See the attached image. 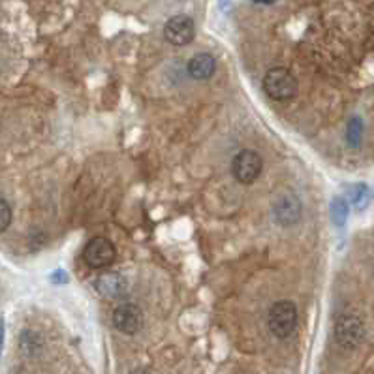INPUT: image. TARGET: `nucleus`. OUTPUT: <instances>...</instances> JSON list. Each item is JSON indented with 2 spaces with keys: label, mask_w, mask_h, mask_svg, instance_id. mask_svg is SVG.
Returning <instances> with one entry per match:
<instances>
[{
  "label": "nucleus",
  "mask_w": 374,
  "mask_h": 374,
  "mask_svg": "<svg viewBox=\"0 0 374 374\" xmlns=\"http://www.w3.org/2000/svg\"><path fill=\"white\" fill-rule=\"evenodd\" d=\"M263 90L277 102L290 100L297 92V79L286 68H271L263 79Z\"/></svg>",
  "instance_id": "nucleus-1"
},
{
  "label": "nucleus",
  "mask_w": 374,
  "mask_h": 374,
  "mask_svg": "<svg viewBox=\"0 0 374 374\" xmlns=\"http://www.w3.org/2000/svg\"><path fill=\"white\" fill-rule=\"evenodd\" d=\"M269 330L277 339L290 337L297 327V308L291 301H277L269 310Z\"/></svg>",
  "instance_id": "nucleus-2"
},
{
  "label": "nucleus",
  "mask_w": 374,
  "mask_h": 374,
  "mask_svg": "<svg viewBox=\"0 0 374 374\" xmlns=\"http://www.w3.org/2000/svg\"><path fill=\"white\" fill-rule=\"evenodd\" d=\"M365 325L363 322L354 316V314H342L341 318L335 322V341L339 346L354 350L363 342Z\"/></svg>",
  "instance_id": "nucleus-3"
},
{
  "label": "nucleus",
  "mask_w": 374,
  "mask_h": 374,
  "mask_svg": "<svg viewBox=\"0 0 374 374\" xmlns=\"http://www.w3.org/2000/svg\"><path fill=\"white\" fill-rule=\"evenodd\" d=\"M263 169V160L256 151L251 149H243L241 152H237V157L231 162V171L234 177L239 181L241 185H252L254 181L260 177Z\"/></svg>",
  "instance_id": "nucleus-4"
},
{
  "label": "nucleus",
  "mask_w": 374,
  "mask_h": 374,
  "mask_svg": "<svg viewBox=\"0 0 374 374\" xmlns=\"http://www.w3.org/2000/svg\"><path fill=\"white\" fill-rule=\"evenodd\" d=\"M117 258V251L111 241L106 237H95L87 243L83 251L85 263L92 269H106L109 267Z\"/></svg>",
  "instance_id": "nucleus-5"
},
{
  "label": "nucleus",
  "mask_w": 374,
  "mask_h": 374,
  "mask_svg": "<svg viewBox=\"0 0 374 374\" xmlns=\"http://www.w3.org/2000/svg\"><path fill=\"white\" fill-rule=\"evenodd\" d=\"M113 325L124 335H135L143 325V313L134 303H121L113 310Z\"/></svg>",
  "instance_id": "nucleus-6"
},
{
  "label": "nucleus",
  "mask_w": 374,
  "mask_h": 374,
  "mask_svg": "<svg viewBox=\"0 0 374 374\" xmlns=\"http://www.w3.org/2000/svg\"><path fill=\"white\" fill-rule=\"evenodd\" d=\"M301 212L303 205L296 194H284L275 201L273 217L277 220V224L284 226V228H290V226L299 222Z\"/></svg>",
  "instance_id": "nucleus-7"
},
{
  "label": "nucleus",
  "mask_w": 374,
  "mask_h": 374,
  "mask_svg": "<svg viewBox=\"0 0 374 374\" xmlns=\"http://www.w3.org/2000/svg\"><path fill=\"white\" fill-rule=\"evenodd\" d=\"M195 25L192 17L175 16L171 17L166 27H164V36L171 45H186L194 40Z\"/></svg>",
  "instance_id": "nucleus-8"
},
{
  "label": "nucleus",
  "mask_w": 374,
  "mask_h": 374,
  "mask_svg": "<svg viewBox=\"0 0 374 374\" xmlns=\"http://www.w3.org/2000/svg\"><path fill=\"white\" fill-rule=\"evenodd\" d=\"M96 291L100 294V296L107 297V299H117V297L124 296L126 294V279H124L123 275L119 273H106L100 275L95 282Z\"/></svg>",
  "instance_id": "nucleus-9"
},
{
  "label": "nucleus",
  "mask_w": 374,
  "mask_h": 374,
  "mask_svg": "<svg viewBox=\"0 0 374 374\" xmlns=\"http://www.w3.org/2000/svg\"><path fill=\"white\" fill-rule=\"evenodd\" d=\"M215 72H217V61H215V56L209 55V53H198V55L190 59V78L198 79V81H205V79L212 78V73Z\"/></svg>",
  "instance_id": "nucleus-10"
},
{
  "label": "nucleus",
  "mask_w": 374,
  "mask_h": 374,
  "mask_svg": "<svg viewBox=\"0 0 374 374\" xmlns=\"http://www.w3.org/2000/svg\"><path fill=\"white\" fill-rule=\"evenodd\" d=\"M348 215H350V207L348 201L344 198L337 195L335 200L331 201V220L335 224L337 228H342L348 222Z\"/></svg>",
  "instance_id": "nucleus-11"
},
{
  "label": "nucleus",
  "mask_w": 374,
  "mask_h": 374,
  "mask_svg": "<svg viewBox=\"0 0 374 374\" xmlns=\"http://www.w3.org/2000/svg\"><path fill=\"white\" fill-rule=\"evenodd\" d=\"M350 201H352V205L358 209V211H363L367 209L370 201V190L369 186L365 185V183H358V185H354L350 188Z\"/></svg>",
  "instance_id": "nucleus-12"
},
{
  "label": "nucleus",
  "mask_w": 374,
  "mask_h": 374,
  "mask_svg": "<svg viewBox=\"0 0 374 374\" xmlns=\"http://www.w3.org/2000/svg\"><path fill=\"white\" fill-rule=\"evenodd\" d=\"M361 135H363V123H361V119L354 117L350 123H348V128H346V140H348V145L350 147H359V143H361Z\"/></svg>",
  "instance_id": "nucleus-13"
},
{
  "label": "nucleus",
  "mask_w": 374,
  "mask_h": 374,
  "mask_svg": "<svg viewBox=\"0 0 374 374\" xmlns=\"http://www.w3.org/2000/svg\"><path fill=\"white\" fill-rule=\"evenodd\" d=\"M11 224V207L6 200L0 198V234L10 228Z\"/></svg>",
  "instance_id": "nucleus-14"
},
{
  "label": "nucleus",
  "mask_w": 374,
  "mask_h": 374,
  "mask_svg": "<svg viewBox=\"0 0 374 374\" xmlns=\"http://www.w3.org/2000/svg\"><path fill=\"white\" fill-rule=\"evenodd\" d=\"M2 341H4V322L0 320V346H2Z\"/></svg>",
  "instance_id": "nucleus-15"
},
{
  "label": "nucleus",
  "mask_w": 374,
  "mask_h": 374,
  "mask_svg": "<svg viewBox=\"0 0 374 374\" xmlns=\"http://www.w3.org/2000/svg\"><path fill=\"white\" fill-rule=\"evenodd\" d=\"M254 2H260V4H273L275 0H254Z\"/></svg>",
  "instance_id": "nucleus-16"
},
{
  "label": "nucleus",
  "mask_w": 374,
  "mask_h": 374,
  "mask_svg": "<svg viewBox=\"0 0 374 374\" xmlns=\"http://www.w3.org/2000/svg\"><path fill=\"white\" fill-rule=\"evenodd\" d=\"M130 374H147V373H145V370L138 369V370H132V373H130Z\"/></svg>",
  "instance_id": "nucleus-17"
}]
</instances>
